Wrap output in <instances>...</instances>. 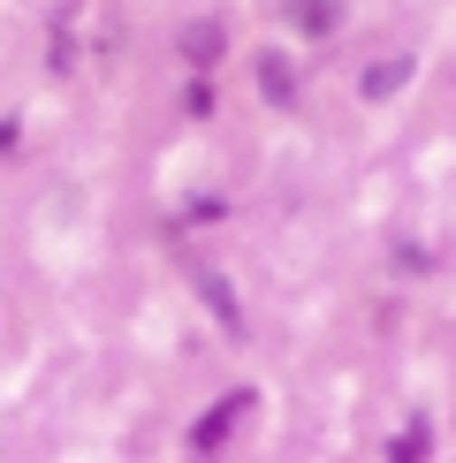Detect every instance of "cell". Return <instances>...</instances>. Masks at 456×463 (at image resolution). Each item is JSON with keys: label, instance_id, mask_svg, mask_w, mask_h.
I'll use <instances>...</instances> for the list:
<instances>
[{"label": "cell", "instance_id": "ba28073f", "mask_svg": "<svg viewBox=\"0 0 456 463\" xmlns=\"http://www.w3.org/2000/svg\"><path fill=\"white\" fill-rule=\"evenodd\" d=\"M46 61H53V76H69V61H76V46H69V31H53V46H46Z\"/></svg>", "mask_w": 456, "mask_h": 463}, {"label": "cell", "instance_id": "52a82bcc", "mask_svg": "<svg viewBox=\"0 0 456 463\" xmlns=\"http://www.w3.org/2000/svg\"><path fill=\"white\" fill-rule=\"evenodd\" d=\"M426 440H433L426 426H404V433H395V456H388V463H426Z\"/></svg>", "mask_w": 456, "mask_h": 463}, {"label": "cell", "instance_id": "5b68a950", "mask_svg": "<svg viewBox=\"0 0 456 463\" xmlns=\"http://www.w3.org/2000/svg\"><path fill=\"white\" fill-rule=\"evenodd\" d=\"M259 91H266L274 107H297V69L281 61V53H259Z\"/></svg>", "mask_w": 456, "mask_h": 463}, {"label": "cell", "instance_id": "6da1fadb", "mask_svg": "<svg viewBox=\"0 0 456 463\" xmlns=\"http://www.w3.org/2000/svg\"><path fill=\"white\" fill-rule=\"evenodd\" d=\"M243 418H252V395H243V388H236V395H221V402H214V411H205V418H198V426H190V449H198V456H214V449H221V440H228V433H236V426H243Z\"/></svg>", "mask_w": 456, "mask_h": 463}, {"label": "cell", "instance_id": "8992f818", "mask_svg": "<svg viewBox=\"0 0 456 463\" xmlns=\"http://www.w3.org/2000/svg\"><path fill=\"white\" fill-rule=\"evenodd\" d=\"M404 84H411V61H404V53H395V61H373L366 76H357V91H366V99H395Z\"/></svg>", "mask_w": 456, "mask_h": 463}, {"label": "cell", "instance_id": "277c9868", "mask_svg": "<svg viewBox=\"0 0 456 463\" xmlns=\"http://www.w3.org/2000/svg\"><path fill=\"white\" fill-rule=\"evenodd\" d=\"M183 53H190V76H205V69L221 61V24H214V15H205V24H190V31H183Z\"/></svg>", "mask_w": 456, "mask_h": 463}, {"label": "cell", "instance_id": "7a4b0ae2", "mask_svg": "<svg viewBox=\"0 0 456 463\" xmlns=\"http://www.w3.org/2000/svg\"><path fill=\"white\" fill-rule=\"evenodd\" d=\"M198 297L214 304V319H221V335H243V304H236V288H228L221 274H205V266H198Z\"/></svg>", "mask_w": 456, "mask_h": 463}, {"label": "cell", "instance_id": "3957f363", "mask_svg": "<svg viewBox=\"0 0 456 463\" xmlns=\"http://www.w3.org/2000/svg\"><path fill=\"white\" fill-rule=\"evenodd\" d=\"M281 15H290L304 38H328V31L342 24V8H335V0H281Z\"/></svg>", "mask_w": 456, "mask_h": 463}]
</instances>
